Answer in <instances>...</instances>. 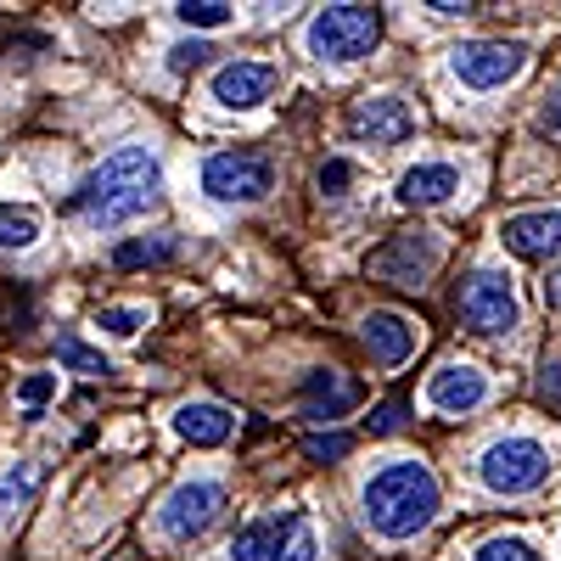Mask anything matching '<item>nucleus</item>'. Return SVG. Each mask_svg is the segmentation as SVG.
<instances>
[{
	"label": "nucleus",
	"instance_id": "2f4dec72",
	"mask_svg": "<svg viewBox=\"0 0 561 561\" xmlns=\"http://www.w3.org/2000/svg\"><path fill=\"white\" fill-rule=\"evenodd\" d=\"M545 129H550V135H561V90L545 102Z\"/></svg>",
	"mask_w": 561,
	"mask_h": 561
},
{
	"label": "nucleus",
	"instance_id": "7ed1b4c3",
	"mask_svg": "<svg viewBox=\"0 0 561 561\" xmlns=\"http://www.w3.org/2000/svg\"><path fill=\"white\" fill-rule=\"evenodd\" d=\"M309 51L320 62H359L377 51L382 39V12L377 7H325L309 18Z\"/></svg>",
	"mask_w": 561,
	"mask_h": 561
},
{
	"label": "nucleus",
	"instance_id": "aec40b11",
	"mask_svg": "<svg viewBox=\"0 0 561 561\" xmlns=\"http://www.w3.org/2000/svg\"><path fill=\"white\" fill-rule=\"evenodd\" d=\"M57 365H68V370H84V377H107V354H96V348H84L79 337H57Z\"/></svg>",
	"mask_w": 561,
	"mask_h": 561
},
{
	"label": "nucleus",
	"instance_id": "6ab92c4d",
	"mask_svg": "<svg viewBox=\"0 0 561 561\" xmlns=\"http://www.w3.org/2000/svg\"><path fill=\"white\" fill-rule=\"evenodd\" d=\"M174 18L185 28H225L230 18H237V7H225V0H180Z\"/></svg>",
	"mask_w": 561,
	"mask_h": 561
},
{
	"label": "nucleus",
	"instance_id": "c756f323",
	"mask_svg": "<svg viewBox=\"0 0 561 561\" xmlns=\"http://www.w3.org/2000/svg\"><path fill=\"white\" fill-rule=\"evenodd\" d=\"M348 180H354V169H348L343 158L320 163V192H325V197H343V192H348Z\"/></svg>",
	"mask_w": 561,
	"mask_h": 561
},
{
	"label": "nucleus",
	"instance_id": "423d86ee",
	"mask_svg": "<svg viewBox=\"0 0 561 561\" xmlns=\"http://www.w3.org/2000/svg\"><path fill=\"white\" fill-rule=\"evenodd\" d=\"M237 561H314V539H309V517L304 511H270L253 517L237 539H230Z\"/></svg>",
	"mask_w": 561,
	"mask_h": 561
},
{
	"label": "nucleus",
	"instance_id": "f03ea898",
	"mask_svg": "<svg viewBox=\"0 0 561 561\" xmlns=\"http://www.w3.org/2000/svg\"><path fill=\"white\" fill-rule=\"evenodd\" d=\"M438 517V478L421 460H393L365 483V523L382 539H415Z\"/></svg>",
	"mask_w": 561,
	"mask_h": 561
},
{
	"label": "nucleus",
	"instance_id": "4468645a",
	"mask_svg": "<svg viewBox=\"0 0 561 561\" xmlns=\"http://www.w3.org/2000/svg\"><path fill=\"white\" fill-rule=\"evenodd\" d=\"M359 337H365V348H370L377 365H404L415 354V320L399 314V309H370L359 320Z\"/></svg>",
	"mask_w": 561,
	"mask_h": 561
},
{
	"label": "nucleus",
	"instance_id": "2eb2a0df",
	"mask_svg": "<svg viewBox=\"0 0 561 561\" xmlns=\"http://www.w3.org/2000/svg\"><path fill=\"white\" fill-rule=\"evenodd\" d=\"M298 393H304V415L309 421H337V415H348L365 399V388L354 377H343V370H309Z\"/></svg>",
	"mask_w": 561,
	"mask_h": 561
},
{
	"label": "nucleus",
	"instance_id": "0eeeda50",
	"mask_svg": "<svg viewBox=\"0 0 561 561\" xmlns=\"http://www.w3.org/2000/svg\"><path fill=\"white\" fill-rule=\"evenodd\" d=\"M478 478L494 494H528V489H539L550 478V449L539 438H500V444L483 449Z\"/></svg>",
	"mask_w": 561,
	"mask_h": 561
},
{
	"label": "nucleus",
	"instance_id": "9d476101",
	"mask_svg": "<svg viewBox=\"0 0 561 561\" xmlns=\"http://www.w3.org/2000/svg\"><path fill=\"white\" fill-rule=\"evenodd\" d=\"M219 511H225V483H214V478H192V483H180V489L163 500L158 528H163L169 539H197V534L214 528Z\"/></svg>",
	"mask_w": 561,
	"mask_h": 561
},
{
	"label": "nucleus",
	"instance_id": "bb28decb",
	"mask_svg": "<svg viewBox=\"0 0 561 561\" xmlns=\"http://www.w3.org/2000/svg\"><path fill=\"white\" fill-rule=\"evenodd\" d=\"M28 489H34V466H18V478H0V517L18 511L28 500Z\"/></svg>",
	"mask_w": 561,
	"mask_h": 561
},
{
	"label": "nucleus",
	"instance_id": "20e7f679",
	"mask_svg": "<svg viewBox=\"0 0 561 561\" xmlns=\"http://www.w3.org/2000/svg\"><path fill=\"white\" fill-rule=\"evenodd\" d=\"M455 314L466 332H478V337H505V332H517V293H511V275L500 270H472L460 280V293H455Z\"/></svg>",
	"mask_w": 561,
	"mask_h": 561
},
{
	"label": "nucleus",
	"instance_id": "b1692460",
	"mask_svg": "<svg viewBox=\"0 0 561 561\" xmlns=\"http://www.w3.org/2000/svg\"><path fill=\"white\" fill-rule=\"evenodd\" d=\"M404 427V399H382L377 410L365 415V433L370 438H388V433H399Z\"/></svg>",
	"mask_w": 561,
	"mask_h": 561
},
{
	"label": "nucleus",
	"instance_id": "f257e3e1",
	"mask_svg": "<svg viewBox=\"0 0 561 561\" xmlns=\"http://www.w3.org/2000/svg\"><path fill=\"white\" fill-rule=\"evenodd\" d=\"M68 208L102 230H118L140 214H152L158 208V158L147 147H118L113 158H102L84 174V185L73 192Z\"/></svg>",
	"mask_w": 561,
	"mask_h": 561
},
{
	"label": "nucleus",
	"instance_id": "1a4fd4ad",
	"mask_svg": "<svg viewBox=\"0 0 561 561\" xmlns=\"http://www.w3.org/2000/svg\"><path fill=\"white\" fill-rule=\"evenodd\" d=\"M449 68L472 90H500L528 68V45L523 39H466L449 51Z\"/></svg>",
	"mask_w": 561,
	"mask_h": 561
},
{
	"label": "nucleus",
	"instance_id": "dca6fc26",
	"mask_svg": "<svg viewBox=\"0 0 561 561\" xmlns=\"http://www.w3.org/2000/svg\"><path fill=\"white\" fill-rule=\"evenodd\" d=\"M427 399H433L444 415H472V410L489 399V377H483L478 365H444V370H433Z\"/></svg>",
	"mask_w": 561,
	"mask_h": 561
},
{
	"label": "nucleus",
	"instance_id": "6e6552de",
	"mask_svg": "<svg viewBox=\"0 0 561 561\" xmlns=\"http://www.w3.org/2000/svg\"><path fill=\"white\" fill-rule=\"evenodd\" d=\"M203 192L214 203H264L275 192V163L264 152H219L203 163Z\"/></svg>",
	"mask_w": 561,
	"mask_h": 561
},
{
	"label": "nucleus",
	"instance_id": "a211bd4d",
	"mask_svg": "<svg viewBox=\"0 0 561 561\" xmlns=\"http://www.w3.org/2000/svg\"><path fill=\"white\" fill-rule=\"evenodd\" d=\"M460 192V169L455 163H415L404 180H399V203L404 208H438Z\"/></svg>",
	"mask_w": 561,
	"mask_h": 561
},
{
	"label": "nucleus",
	"instance_id": "5701e85b",
	"mask_svg": "<svg viewBox=\"0 0 561 561\" xmlns=\"http://www.w3.org/2000/svg\"><path fill=\"white\" fill-rule=\"evenodd\" d=\"M478 561H545L528 539H517V534H500V539H489L483 550H478Z\"/></svg>",
	"mask_w": 561,
	"mask_h": 561
},
{
	"label": "nucleus",
	"instance_id": "7c9ffc66",
	"mask_svg": "<svg viewBox=\"0 0 561 561\" xmlns=\"http://www.w3.org/2000/svg\"><path fill=\"white\" fill-rule=\"evenodd\" d=\"M539 399H556L561 404V359H545L539 365Z\"/></svg>",
	"mask_w": 561,
	"mask_h": 561
},
{
	"label": "nucleus",
	"instance_id": "c85d7f7f",
	"mask_svg": "<svg viewBox=\"0 0 561 561\" xmlns=\"http://www.w3.org/2000/svg\"><path fill=\"white\" fill-rule=\"evenodd\" d=\"M51 393H57V377H51V370H39V377H23V382H18V399H23L28 410H39Z\"/></svg>",
	"mask_w": 561,
	"mask_h": 561
},
{
	"label": "nucleus",
	"instance_id": "9b49d317",
	"mask_svg": "<svg viewBox=\"0 0 561 561\" xmlns=\"http://www.w3.org/2000/svg\"><path fill=\"white\" fill-rule=\"evenodd\" d=\"M275 84H280V73L270 68V62H225V68H214V79H208V90H214V102L219 107H230V113H248V107H259V102H270L275 96Z\"/></svg>",
	"mask_w": 561,
	"mask_h": 561
},
{
	"label": "nucleus",
	"instance_id": "393cba45",
	"mask_svg": "<svg viewBox=\"0 0 561 561\" xmlns=\"http://www.w3.org/2000/svg\"><path fill=\"white\" fill-rule=\"evenodd\" d=\"M96 325H102L107 337H135L140 325H147V309H102Z\"/></svg>",
	"mask_w": 561,
	"mask_h": 561
},
{
	"label": "nucleus",
	"instance_id": "a878e982",
	"mask_svg": "<svg viewBox=\"0 0 561 561\" xmlns=\"http://www.w3.org/2000/svg\"><path fill=\"white\" fill-rule=\"evenodd\" d=\"M348 449H354L348 433H309V438H304V455H309V460H343Z\"/></svg>",
	"mask_w": 561,
	"mask_h": 561
},
{
	"label": "nucleus",
	"instance_id": "f8f14e48",
	"mask_svg": "<svg viewBox=\"0 0 561 561\" xmlns=\"http://www.w3.org/2000/svg\"><path fill=\"white\" fill-rule=\"evenodd\" d=\"M410 129H415V118L399 96H365V102L348 107V135L370 140V147H399Z\"/></svg>",
	"mask_w": 561,
	"mask_h": 561
},
{
	"label": "nucleus",
	"instance_id": "473e14b6",
	"mask_svg": "<svg viewBox=\"0 0 561 561\" xmlns=\"http://www.w3.org/2000/svg\"><path fill=\"white\" fill-rule=\"evenodd\" d=\"M433 12H438V18H466V12H472V0H438Z\"/></svg>",
	"mask_w": 561,
	"mask_h": 561
},
{
	"label": "nucleus",
	"instance_id": "72a5a7b5",
	"mask_svg": "<svg viewBox=\"0 0 561 561\" xmlns=\"http://www.w3.org/2000/svg\"><path fill=\"white\" fill-rule=\"evenodd\" d=\"M545 304H550V309H561V275L550 280V287H545Z\"/></svg>",
	"mask_w": 561,
	"mask_h": 561
},
{
	"label": "nucleus",
	"instance_id": "4be33fe9",
	"mask_svg": "<svg viewBox=\"0 0 561 561\" xmlns=\"http://www.w3.org/2000/svg\"><path fill=\"white\" fill-rule=\"evenodd\" d=\"M39 237V219L23 208H0V248H34Z\"/></svg>",
	"mask_w": 561,
	"mask_h": 561
},
{
	"label": "nucleus",
	"instance_id": "cd10ccee",
	"mask_svg": "<svg viewBox=\"0 0 561 561\" xmlns=\"http://www.w3.org/2000/svg\"><path fill=\"white\" fill-rule=\"evenodd\" d=\"M214 57V45H203V39H180L174 51H169V68L174 73H192V68H203Z\"/></svg>",
	"mask_w": 561,
	"mask_h": 561
},
{
	"label": "nucleus",
	"instance_id": "ddd939ff",
	"mask_svg": "<svg viewBox=\"0 0 561 561\" xmlns=\"http://www.w3.org/2000/svg\"><path fill=\"white\" fill-rule=\"evenodd\" d=\"M500 242L505 253H517V259H561V214L556 208H534V214H511L500 225Z\"/></svg>",
	"mask_w": 561,
	"mask_h": 561
},
{
	"label": "nucleus",
	"instance_id": "412c9836",
	"mask_svg": "<svg viewBox=\"0 0 561 561\" xmlns=\"http://www.w3.org/2000/svg\"><path fill=\"white\" fill-rule=\"evenodd\" d=\"M174 259V242L163 237V242H118L113 248V264L118 270H140V264H169Z\"/></svg>",
	"mask_w": 561,
	"mask_h": 561
},
{
	"label": "nucleus",
	"instance_id": "f3484780",
	"mask_svg": "<svg viewBox=\"0 0 561 561\" xmlns=\"http://www.w3.org/2000/svg\"><path fill=\"white\" fill-rule=\"evenodd\" d=\"M174 433L185 444H197V449H214V444H225L230 433H237V415H230L225 404H214V399H192V404L174 410Z\"/></svg>",
	"mask_w": 561,
	"mask_h": 561
},
{
	"label": "nucleus",
	"instance_id": "39448f33",
	"mask_svg": "<svg viewBox=\"0 0 561 561\" xmlns=\"http://www.w3.org/2000/svg\"><path fill=\"white\" fill-rule=\"evenodd\" d=\"M438 259H444V248H438L433 230H399V237H388L377 253L365 259V270H370V280H382V287L421 293L433 280Z\"/></svg>",
	"mask_w": 561,
	"mask_h": 561
}]
</instances>
